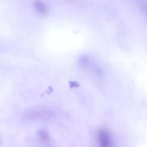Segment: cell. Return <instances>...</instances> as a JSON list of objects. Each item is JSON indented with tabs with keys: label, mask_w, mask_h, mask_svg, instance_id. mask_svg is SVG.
Instances as JSON below:
<instances>
[{
	"label": "cell",
	"mask_w": 147,
	"mask_h": 147,
	"mask_svg": "<svg viewBox=\"0 0 147 147\" xmlns=\"http://www.w3.org/2000/svg\"><path fill=\"white\" fill-rule=\"evenodd\" d=\"M99 147H113V141L110 133L105 129H101L98 134Z\"/></svg>",
	"instance_id": "1"
},
{
	"label": "cell",
	"mask_w": 147,
	"mask_h": 147,
	"mask_svg": "<svg viewBox=\"0 0 147 147\" xmlns=\"http://www.w3.org/2000/svg\"><path fill=\"white\" fill-rule=\"evenodd\" d=\"M55 115L53 112L49 111L43 112H36L28 115L27 117L29 119H36V118H49L53 117Z\"/></svg>",
	"instance_id": "2"
},
{
	"label": "cell",
	"mask_w": 147,
	"mask_h": 147,
	"mask_svg": "<svg viewBox=\"0 0 147 147\" xmlns=\"http://www.w3.org/2000/svg\"><path fill=\"white\" fill-rule=\"evenodd\" d=\"M34 6L36 11L40 14H44L47 11V7L43 3L36 1L34 3Z\"/></svg>",
	"instance_id": "3"
},
{
	"label": "cell",
	"mask_w": 147,
	"mask_h": 147,
	"mask_svg": "<svg viewBox=\"0 0 147 147\" xmlns=\"http://www.w3.org/2000/svg\"><path fill=\"white\" fill-rule=\"evenodd\" d=\"M39 136L40 139H41V140H43V141L47 142L49 141V135H48V134H47L45 131H44V130L40 131V132H39Z\"/></svg>",
	"instance_id": "4"
},
{
	"label": "cell",
	"mask_w": 147,
	"mask_h": 147,
	"mask_svg": "<svg viewBox=\"0 0 147 147\" xmlns=\"http://www.w3.org/2000/svg\"><path fill=\"white\" fill-rule=\"evenodd\" d=\"M138 4L147 16V3L146 2L140 1L139 2Z\"/></svg>",
	"instance_id": "5"
}]
</instances>
